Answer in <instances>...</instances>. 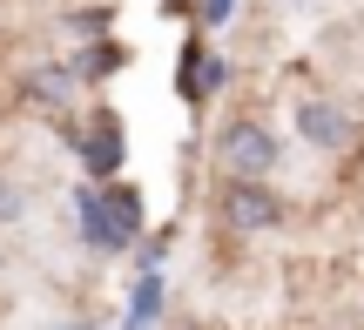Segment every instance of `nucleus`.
<instances>
[{
    "label": "nucleus",
    "mask_w": 364,
    "mask_h": 330,
    "mask_svg": "<svg viewBox=\"0 0 364 330\" xmlns=\"http://www.w3.org/2000/svg\"><path fill=\"white\" fill-rule=\"evenodd\" d=\"M75 223H81V243L95 256H129L135 243L149 236V209H142V189L135 182H81L75 189Z\"/></svg>",
    "instance_id": "1"
},
{
    "label": "nucleus",
    "mask_w": 364,
    "mask_h": 330,
    "mask_svg": "<svg viewBox=\"0 0 364 330\" xmlns=\"http://www.w3.org/2000/svg\"><path fill=\"white\" fill-rule=\"evenodd\" d=\"M75 155H81V169H88V182H115V175H122V162H129V135H122L115 108H95L88 128H75Z\"/></svg>",
    "instance_id": "6"
},
{
    "label": "nucleus",
    "mask_w": 364,
    "mask_h": 330,
    "mask_svg": "<svg viewBox=\"0 0 364 330\" xmlns=\"http://www.w3.org/2000/svg\"><path fill=\"white\" fill-rule=\"evenodd\" d=\"M27 216V189L21 182H0V223H21Z\"/></svg>",
    "instance_id": "12"
},
{
    "label": "nucleus",
    "mask_w": 364,
    "mask_h": 330,
    "mask_svg": "<svg viewBox=\"0 0 364 330\" xmlns=\"http://www.w3.org/2000/svg\"><path fill=\"white\" fill-rule=\"evenodd\" d=\"M54 330H95V324L88 317H68V324H54Z\"/></svg>",
    "instance_id": "13"
},
{
    "label": "nucleus",
    "mask_w": 364,
    "mask_h": 330,
    "mask_svg": "<svg viewBox=\"0 0 364 330\" xmlns=\"http://www.w3.org/2000/svg\"><path fill=\"white\" fill-rule=\"evenodd\" d=\"M169 250H176V223H169V229H149V236L135 243V256H142V270H162V256H169Z\"/></svg>",
    "instance_id": "10"
},
{
    "label": "nucleus",
    "mask_w": 364,
    "mask_h": 330,
    "mask_svg": "<svg viewBox=\"0 0 364 330\" xmlns=\"http://www.w3.org/2000/svg\"><path fill=\"white\" fill-rule=\"evenodd\" d=\"M216 223L230 236H263V229H284L290 202L277 196L270 182H250V175H216V196H209Z\"/></svg>",
    "instance_id": "3"
},
{
    "label": "nucleus",
    "mask_w": 364,
    "mask_h": 330,
    "mask_svg": "<svg viewBox=\"0 0 364 330\" xmlns=\"http://www.w3.org/2000/svg\"><path fill=\"white\" fill-rule=\"evenodd\" d=\"M230 75H236V67L223 61V48H209L203 34L182 40V61H176V94H182V108H196V115H203V108L230 88Z\"/></svg>",
    "instance_id": "4"
},
{
    "label": "nucleus",
    "mask_w": 364,
    "mask_h": 330,
    "mask_svg": "<svg viewBox=\"0 0 364 330\" xmlns=\"http://www.w3.org/2000/svg\"><path fill=\"white\" fill-rule=\"evenodd\" d=\"M81 88H88V81L75 75V61H48V67H27L21 101H27V108H41V115H68V108L81 101Z\"/></svg>",
    "instance_id": "7"
},
{
    "label": "nucleus",
    "mask_w": 364,
    "mask_h": 330,
    "mask_svg": "<svg viewBox=\"0 0 364 330\" xmlns=\"http://www.w3.org/2000/svg\"><path fill=\"white\" fill-rule=\"evenodd\" d=\"M209 155H216V175H250V182H270L277 162H284V135L257 115H230L216 135H209Z\"/></svg>",
    "instance_id": "2"
},
{
    "label": "nucleus",
    "mask_w": 364,
    "mask_h": 330,
    "mask_svg": "<svg viewBox=\"0 0 364 330\" xmlns=\"http://www.w3.org/2000/svg\"><path fill=\"white\" fill-rule=\"evenodd\" d=\"M243 0H196V27H230Z\"/></svg>",
    "instance_id": "11"
},
{
    "label": "nucleus",
    "mask_w": 364,
    "mask_h": 330,
    "mask_svg": "<svg viewBox=\"0 0 364 330\" xmlns=\"http://www.w3.org/2000/svg\"><path fill=\"white\" fill-rule=\"evenodd\" d=\"M162 304H169V283H162V270H142L129 290V317H122V330H156Z\"/></svg>",
    "instance_id": "8"
},
{
    "label": "nucleus",
    "mask_w": 364,
    "mask_h": 330,
    "mask_svg": "<svg viewBox=\"0 0 364 330\" xmlns=\"http://www.w3.org/2000/svg\"><path fill=\"white\" fill-rule=\"evenodd\" d=\"M68 61H75V75H81V81H102L108 67H122L129 54H122V40H88V48L68 54Z\"/></svg>",
    "instance_id": "9"
},
{
    "label": "nucleus",
    "mask_w": 364,
    "mask_h": 330,
    "mask_svg": "<svg viewBox=\"0 0 364 330\" xmlns=\"http://www.w3.org/2000/svg\"><path fill=\"white\" fill-rule=\"evenodd\" d=\"M290 121H297V135L317 148V155H344V148L358 142V121H351V108H344L338 94H297Z\"/></svg>",
    "instance_id": "5"
}]
</instances>
